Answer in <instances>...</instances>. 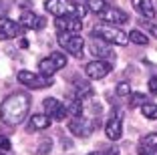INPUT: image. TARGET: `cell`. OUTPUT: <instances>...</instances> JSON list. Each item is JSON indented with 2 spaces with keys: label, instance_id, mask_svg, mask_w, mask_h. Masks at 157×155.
I'll use <instances>...</instances> for the list:
<instances>
[{
  "label": "cell",
  "instance_id": "6da1fadb",
  "mask_svg": "<svg viewBox=\"0 0 157 155\" xmlns=\"http://www.w3.org/2000/svg\"><path fill=\"white\" fill-rule=\"evenodd\" d=\"M30 111V97L26 93H12L0 105V119L6 125H20Z\"/></svg>",
  "mask_w": 157,
  "mask_h": 155
},
{
  "label": "cell",
  "instance_id": "7a4b0ae2",
  "mask_svg": "<svg viewBox=\"0 0 157 155\" xmlns=\"http://www.w3.org/2000/svg\"><path fill=\"white\" fill-rule=\"evenodd\" d=\"M44 8L48 14H52L56 18H65V16H77V18H81L85 12V8L77 6L73 0H46Z\"/></svg>",
  "mask_w": 157,
  "mask_h": 155
},
{
  "label": "cell",
  "instance_id": "3957f363",
  "mask_svg": "<svg viewBox=\"0 0 157 155\" xmlns=\"http://www.w3.org/2000/svg\"><path fill=\"white\" fill-rule=\"evenodd\" d=\"M91 37L93 38H101L103 42H107V45H117V46H125L127 42H129L127 34H125L123 30H119L117 26H97V28H93Z\"/></svg>",
  "mask_w": 157,
  "mask_h": 155
},
{
  "label": "cell",
  "instance_id": "277c9868",
  "mask_svg": "<svg viewBox=\"0 0 157 155\" xmlns=\"http://www.w3.org/2000/svg\"><path fill=\"white\" fill-rule=\"evenodd\" d=\"M65 67H67V56L63 52H52V55H48L46 59H42L38 63L40 77H44V79H51L56 71H60V68H65Z\"/></svg>",
  "mask_w": 157,
  "mask_h": 155
},
{
  "label": "cell",
  "instance_id": "5b68a950",
  "mask_svg": "<svg viewBox=\"0 0 157 155\" xmlns=\"http://www.w3.org/2000/svg\"><path fill=\"white\" fill-rule=\"evenodd\" d=\"M59 45L71 52L75 56H81L83 55V48H85V38L78 37V34H69V32H59Z\"/></svg>",
  "mask_w": 157,
  "mask_h": 155
},
{
  "label": "cell",
  "instance_id": "8992f818",
  "mask_svg": "<svg viewBox=\"0 0 157 155\" xmlns=\"http://www.w3.org/2000/svg\"><path fill=\"white\" fill-rule=\"evenodd\" d=\"M16 77H18L20 85H24L26 89H34V91L52 85V79H44V77H40V75H36V73H30V71H20Z\"/></svg>",
  "mask_w": 157,
  "mask_h": 155
},
{
  "label": "cell",
  "instance_id": "52a82bcc",
  "mask_svg": "<svg viewBox=\"0 0 157 155\" xmlns=\"http://www.w3.org/2000/svg\"><path fill=\"white\" fill-rule=\"evenodd\" d=\"M105 133L111 141L121 139V135H123V117H121L119 109L111 111V115H109V119H107V123H105Z\"/></svg>",
  "mask_w": 157,
  "mask_h": 155
},
{
  "label": "cell",
  "instance_id": "ba28073f",
  "mask_svg": "<svg viewBox=\"0 0 157 155\" xmlns=\"http://www.w3.org/2000/svg\"><path fill=\"white\" fill-rule=\"evenodd\" d=\"M93 129H95V123L91 119L83 117V115H75L69 121V131L77 137H89L93 133Z\"/></svg>",
  "mask_w": 157,
  "mask_h": 155
},
{
  "label": "cell",
  "instance_id": "9c48e42d",
  "mask_svg": "<svg viewBox=\"0 0 157 155\" xmlns=\"http://www.w3.org/2000/svg\"><path fill=\"white\" fill-rule=\"evenodd\" d=\"M44 115L51 119V121H63L69 113H67V107L63 105L59 99L48 97V99H44Z\"/></svg>",
  "mask_w": 157,
  "mask_h": 155
},
{
  "label": "cell",
  "instance_id": "30bf717a",
  "mask_svg": "<svg viewBox=\"0 0 157 155\" xmlns=\"http://www.w3.org/2000/svg\"><path fill=\"white\" fill-rule=\"evenodd\" d=\"M109 73H111V64L107 60H91V63L85 64V75L89 79H93V81L105 79Z\"/></svg>",
  "mask_w": 157,
  "mask_h": 155
},
{
  "label": "cell",
  "instance_id": "8fae6325",
  "mask_svg": "<svg viewBox=\"0 0 157 155\" xmlns=\"http://www.w3.org/2000/svg\"><path fill=\"white\" fill-rule=\"evenodd\" d=\"M55 26L59 32H69V34H78L83 28V20L77 16H65V18H56Z\"/></svg>",
  "mask_w": 157,
  "mask_h": 155
},
{
  "label": "cell",
  "instance_id": "7c38bea8",
  "mask_svg": "<svg viewBox=\"0 0 157 155\" xmlns=\"http://www.w3.org/2000/svg\"><path fill=\"white\" fill-rule=\"evenodd\" d=\"M18 24L20 28H26V30H40V28H44V18L33 10H22Z\"/></svg>",
  "mask_w": 157,
  "mask_h": 155
},
{
  "label": "cell",
  "instance_id": "4fadbf2b",
  "mask_svg": "<svg viewBox=\"0 0 157 155\" xmlns=\"http://www.w3.org/2000/svg\"><path fill=\"white\" fill-rule=\"evenodd\" d=\"M20 32H22V28H20V24L16 20L8 18V16H2L0 18V38L10 41V38L20 37Z\"/></svg>",
  "mask_w": 157,
  "mask_h": 155
},
{
  "label": "cell",
  "instance_id": "5bb4252c",
  "mask_svg": "<svg viewBox=\"0 0 157 155\" xmlns=\"http://www.w3.org/2000/svg\"><path fill=\"white\" fill-rule=\"evenodd\" d=\"M101 18L105 20L107 24H111V26H121L129 20V14L125 12L121 8H113V6H107L105 12H101Z\"/></svg>",
  "mask_w": 157,
  "mask_h": 155
},
{
  "label": "cell",
  "instance_id": "9a60e30c",
  "mask_svg": "<svg viewBox=\"0 0 157 155\" xmlns=\"http://www.w3.org/2000/svg\"><path fill=\"white\" fill-rule=\"evenodd\" d=\"M91 50H93V55L99 56V60H105V56L107 59H113V50L109 48V45L103 42L101 38H93L91 41Z\"/></svg>",
  "mask_w": 157,
  "mask_h": 155
},
{
  "label": "cell",
  "instance_id": "2e32d148",
  "mask_svg": "<svg viewBox=\"0 0 157 155\" xmlns=\"http://www.w3.org/2000/svg\"><path fill=\"white\" fill-rule=\"evenodd\" d=\"M133 8L137 10L141 16L145 18H155V6H153V0H131Z\"/></svg>",
  "mask_w": 157,
  "mask_h": 155
},
{
  "label": "cell",
  "instance_id": "e0dca14e",
  "mask_svg": "<svg viewBox=\"0 0 157 155\" xmlns=\"http://www.w3.org/2000/svg\"><path fill=\"white\" fill-rule=\"evenodd\" d=\"M48 125H51V119L46 117V115L38 113V115H33V117H30V125H28V127L34 129V131H42V129H46Z\"/></svg>",
  "mask_w": 157,
  "mask_h": 155
},
{
  "label": "cell",
  "instance_id": "ac0fdd59",
  "mask_svg": "<svg viewBox=\"0 0 157 155\" xmlns=\"http://www.w3.org/2000/svg\"><path fill=\"white\" fill-rule=\"evenodd\" d=\"M83 2H85V8L91 10V12H95V14H101V12L107 10L105 0H83Z\"/></svg>",
  "mask_w": 157,
  "mask_h": 155
},
{
  "label": "cell",
  "instance_id": "d6986e66",
  "mask_svg": "<svg viewBox=\"0 0 157 155\" xmlns=\"http://www.w3.org/2000/svg\"><path fill=\"white\" fill-rule=\"evenodd\" d=\"M127 38H129L131 42H135V45H141V46H145V45H149V37H145L141 30H131L129 34H127Z\"/></svg>",
  "mask_w": 157,
  "mask_h": 155
},
{
  "label": "cell",
  "instance_id": "ffe728a7",
  "mask_svg": "<svg viewBox=\"0 0 157 155\" xmlns=\"http://www.w3.org/2000/svg\"><path fill=\"white\" fill-rule=\"evenodd\" d=\"M141 115H143L145 119L155 121L157 119V105L155 103H145V105H141Z\"/></svg>",
  "mask_w": 157,
  "mask_h": 155
},
{
  "label": "cell",
  "instance_id": "44dd1931",
  "mask_svg": "<svg viewBox=\"0 0 157 155\" xmlns=\"http://www.w3.org/2000/svg\"><path fill=\"white\" fill-rule=\"evenodd\" d=\"M141 145L157 153V133H149V135H145L143 139H141Z\"/></svg>",
  "mask_w": 157,
  "mask_h": 155
},
{
  "label": "cell",
  "instance_id": "7402d4cb",
  "mask_svg": "<svg viewBox=\"0 0 157 155\" xmlns=\"http://www.w3.org/2000/svg\"><path fill=\"white\" fill-rule=\"evenodd\" d=\"M115 93L119 97H129L131 95V87H129V83H117V87H115Z\"/></svg>",
  "mask_w": 157,
  "mask_h": 155
},
{
  "label": "cell",
  "instance_id": "603a6c76",
  "mask_svg": "<svg viewBox=\"0 0 157 155\" xmlns=\"http://www.w3.org/2000/svg\"><path fill=\"white\" fill-rule=\"evenodd\" d=\"M145 103H149V101H147V97H145L143 93L131 95V107H141V105H145Z\"/></svg>",
  "mask_w": 157,
  "mask_h": 155
},
{
  "label": "cell",
  "instance_id": "cb8c5ba5",
  "mask_svg": "<svg viewBox=\"0 0 157 155\" xmlns=\"http://www.w3.org/2000/svg\"><path fill=\"white\" fill-rule=\"evenodd\" d=\"M51 147H52V141L51 139H44V141L38 145V151H36V155H46L48 151H51Z\"/></svg>",
  "mask_w": 157,
  "mask_h": 155
},
{
  "label": "cell",
  "instance_id": "d4e9b609",
  "mask_svg": "<svg viewBox=\"0 0 157 155\" xmlns=\"http://www.w3.org/2000/svg\"><path fill=\"white\" fill-rule=\"evenodd\" d=\"M8 149H10V141H8V137L0 135V153H2V151H8Z\"/></svg>",
  "mask_w": 157,
  "mask_h": 155
},
{
  "label": "cell",
  "instance_id": "484cf974",
  "mask_svg": "<svg viewBox=\"0 0 157 155\" xmlns=\"http://www.w3.org/2000/svg\"><path fill=\"white\" fill-rule=\"evenodd\" d=\"M149 89H151L153 93H157V77H151V79H149Z\"/></svg>",
  "mask_w": 157,
  "mask_h": 155
},
{
  "label": "cell",
  "instance_id": "4316f807",
  "mask_svg": "<svg viewBox=\"0 0 157 155\" xmlns=\"http://www.w3.org/2000/svg\"><path fill=\"white\" fill-rule=\"evenodd\" d=\"M149 32L153 38H157V24H149Z\"/></svg>",
  "mask_w": 157,
  "mask_h": 155
},
{
  "label": "cell",
  "instance_id": "83f0119b",
  "mask_svg": "<svg viewBox=\"0 0 157 155\" xmlns=\"http://www.w3.org/2000/svg\"><path fill=\"white\" fill-rule=\"evenodd\" d=\"M2 16H6V4L0 0V18H2Z\"/></svg>",
  "mask_w": 157,
  "mask_h": 155
},
{
  "label": "cell",
  "instance_id": "f1b7e54d",
  "mask_svg": "<svg viewBox=\"0 0 157 155\" xmlns=\"http://www.w3.org/2000/svg\"><path fill=\"white\" fill-rule=\"evenodd\" d=\"M89 155H107L105 151H93V153H89Z\"/></svg>",
  "mask_w": 157,
  "mask_h": 155
}]
</instances>
